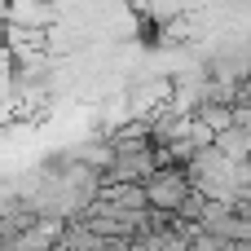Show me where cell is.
<instances>
[{
  "instance_id": "cell-1",
  "label": "cell",
  "mask_w": 251,
  "mask_h": 251,
  "mask_svg": "<svg viewBox=\"0 0 251 251\" xmlns=\"http://www.w3.org/2000/svg\"><path fill=\"white\" fill-rule=\"evenodd\" d=\"M141 190H146V207L172 216V212L185 203V194H190V176H185V168H176V163H159V168L141 181Z\"/></svg>"
}]
</instances>
